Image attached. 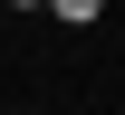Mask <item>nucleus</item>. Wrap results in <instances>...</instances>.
Here are the masks:
<instances>
[{"instance_id":"obj_1","label":"nucleus","mask_w":125,"mask_h":115,"mask_svg":"<svg viewBox=\"0 0 125 115\" xmlns=\"http://www.w3.org/2000/svg\"><path fill=\"white\" fill-rule=\"evenodd\" d=\"M48 10H58V19H67V29H87V19H96V10H106V0H48Z\"/></svg>"},{"instance_id":"obj_2","label":"nucleus","mask_w":125,"mask_h":115,"mask_svg":"<svg viewBox=\"0 0 125 115\" xmlns=\"http://www.w3.org/2000/svg\"><path fill=\"white\" fill-rule=\"evenodd\" d=\"M10 10H39V0H10Z\"/></svg>"}]
</instances>
